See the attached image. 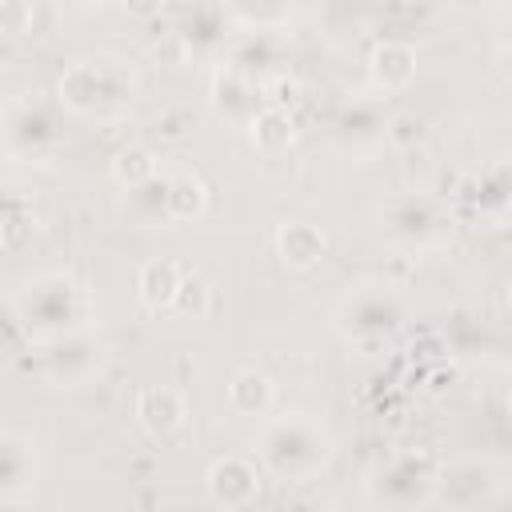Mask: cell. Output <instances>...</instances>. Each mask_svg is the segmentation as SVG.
Returning <instances> with one entry per match:
<instances>
[{
	"instance_id": "cell-1",
	"label": "cell",
	"mask_w": 512,
	"mask_h": 512,
	"mask_svg": "<svg viewBox=\"0 0 512 512\" xmlns=\"http://www.w3.org/2000/svg\"><path fill=\"white\" fill-rule=\"evenodd\" d=\"M260 460L280 480H308L328 460V436L308 416L288 412L280 420H268L260 436Z\"/></svg>"
},
{
	"instance_id": "cell-2",
	"label": "cell",
	"mask_w": 512,
	"mask_h": 512,
	"mask_svg": "<svg viewBox=\"0 0 512 512\" xmlns=\"http://www.w3.org/2000/svg\"><path fill=\"white\" fill-rule=\"evenodd\" d=\"M400 320H404V308H400V300H396L392 292H384V288H360V292H352V296L340 304V332H344L352 344H360V348H368V344L392 336V332L400 328Z\"/></svg>"
},
{
	"instance_id": "cell-3",
	"label": "cell",
	"mask_w": 512,
	"mask_h": 512,
	"mask_svg": "<svg viewBox=\"0 0 512 512\" xmlns=\"http://www.w3.org/2000/svg\"><path fill=\"white\" fill-rule=\"evenodd\" d=\"M388 232L408 240V244H416V248H428V244H440L452 232V220L436 200L404 196V200L388 204Z\"/></svg>"
},
{
	"instance_id": "cell-4",
	"label": "cell",
	"mask_w": 512,
	"mask_h": 512,
	"mask_svg": "<svg viewBox=\"0 0 512 512\" xmlns=\"http://www.w3.org/2000/svg\"><path fill=\"white\" fill-rule=\"evenodd\" d=\"M208 500L220 504V508H248L260 492V476H256V464L244 460V456H224L208 468Z\"/></svg>"
},
{
	"instance_id": "cell-5",
	"label": "cell",
	"mask_w": 512,
	"mask_h": 512,
	"mask_svg": "<svg viewBox=\"0 0 512 512\" xmlns=\"http://www.w3.org/2000/svg\"><path fill=\"white\" fill-rule=\"evenodd\" d=\"M184 416H188V408H184V396L176 388H164V384L140 388V396H136V420H140L144 432L172 436L184 424Z\"/></svg>"
},
{
	"instance_id": "cell-6",
	"label": "cell",
	"mask_w": 512,
	"mask_h": 512,
	"mask_svg": "<svg viewBox=\"0 0 512 512\" xmlns=\"http://www.w3.org/2000/svg\"><path fill=\"white\" fill-rule=\"evenodd\" d=\"M324 248H328L324 232H320L316 224H308V220H288V224L276 228V252H280V260H284L288 268H296V272L316 268V264L324 260Z\"/></svg>"
},
{
	"instance_id": "cell-7",
	"label": "cell",
	"mask_w": 512,
	"mask_h": 512,
	"mask_svg": "<svg viewBox=\"0 0 512 512\" xmlns=\"http://www.w3.org/2000/svg\"><path fill=\"white\" fill-rule=\"evenodd\" d=\"M368 68H372L376 88L400 92V88H408L412 76H416V48H412V44H400V40H380V44L372 48Z\"/></svg>"
},
{
	"instance_id": "cell-8",
	"label": "cell",
	"mask_w": 512,
	"mask_h": 512,
	"mask_svg": "<svg viewBox=\"0 0 512 512\" xmlns=\"http://www.w3.org/2000/svg\"><path fill=\"white\" fill-rule=\"evenodd\" d=\"M180 276H184V272H180L176 260H148V264H140V276H136V296H140V304H144L148 312H168Z\"/></svg>"
},
{
	"instance_id": "cell-9",
	"label": "cell",
	"mask_w": 512,
	"mask_h": 512,
	"mask_svg": "<svg viewBox=\"0 0 512 512\" xmlns=\"http://www.w3.org/2000/svg\"><path fill=\"white\" fill-rule=\"evenodd\" d=\"M272 400H276V388H272V380L260 368H244L228 384V408L236 416H252V420L256 416H268Z\"/></svg>"
},
{
	"instance_id": "cell-10",
	"label": "cell",
	"mask_w": 512,
	"mask_h": 512,
	"mask_svg": "<svg viewBox=\"0 0 512 512\" xmlns=\"http://www.w3.org/2000/svg\"><path fill=\"white\" fill-rule=\"evenodd\" d=\"M104 76H100V68L96 64H88V60H80V64H72L64 76H60V104L64 108H72V112H92L100 100H104Z\"/></svg>"
},
{
	"instance_id": "cell-11",
	"label": "cell",
	"mask_w": 512,
	"mask_h": 512,
	"mask_svg": "<svg viewBox=\"0 0 512 512\" xmlns=\"http://www.w3.org/2000/svg\"><path fill=\"white\" fill-rule=\"evenodd\" d=\"M248 136H252V144H256V152H264V156H280V152H288V144H292V116L284 112V108H276V104H268V108H260V112H252V120H248Z\"/></svg>"
},
{
	"instance_id": "cell-12",
	"label": "cell",
	"mask_w": 512,
	"mask_h": 512,
	"mask_svg": "<svg viewBox=\"0 0 512 512\" xmlns=\"http://www.w3.org/2000/svg\"><path fill=\"white\" fill-rule=\"evenodd\" d=\"M36 472V460H32V444L16 432H0V500L4 492L12 488H24Z\"/></svg>"
},
{
	"instance_id": "cell-13",
	"label": "cell",
	"mask_w": 512,
	"mask_h": 512,
	"mask_svg": "<svg viewBox=\"0 0 512 512\" xmlns=\"http://www.w3.org/2000/svg\"><path fill=\"white\" fill-rule=\"evenodd\" d=\"M164 208H168V220H196L204 216L208 208V192L200 184V176H176L164 184Z\"/></svg>"
},
{
	"instance_id": "cell-14",
	"label": "cell",
	"mask_w": 512,
	"mask_h": 512,
	"mask_svg": "<svg viewBox=\"0 0 512 512\" xmlns=\"http://www.w3.org/2000/svg\"><path fill=\"white\" fill-rule=\"evenodd\" d=\"M212 104H216V112L224 116V120H252V112H256V96H252V88L236 76V72H220L216 76V88H212Z\"/></svg>"
},
{
	"instance_id": "cell-15",
	"label": "cell",
	"mask_w": 512,
	"mask_h": 512,
	"mask_svg": "<svg viewBox=\"0 0 512 512\" xmlns=\"http://www.w3.org/2000/svg\"><path fill=\"white\" fill-rule=\"evenodd\" d=\"M112 176L124 184V188H140L148 180H156V156L148 148H124L116 152L112 160Z\"/></svg>"
},
{
	"instance_id": "cell-16",
	"label": "cell",
	"mask_w": 512,
	"mask_h": 512,
	"mask_svg": "<svg viewBox=\"0 0 512 512\" xmlns=\"http://www.w3.org/2000/svg\"><path fill=\"white\" fill-rule=\"evenodd\" d=\"M208 308H212V288H208V280H204V276H196V272L180 276V284H176V296H172V308H168V312H180V316L200 320V316H208Z\"/></svg>"
},
{
	"instance_id": "cell-17",
	"label": "cell",
	"mask_w": 512,
	"mask_h": 512,
	"mask_svg": "<svg viewBox=\"0 0 512 512\" xmlns=\"http://www.w3.org/2000/svg\"><path fill=\"white\" fill-rule=\"evenodd\" d=\"M32 4L28 0H0V32H12V36H24L32 28Z\"/></svg>"
},
{
	"instance_id": "cell-18",
	"label": "cell",
	"mask_w": 512,
	"mask_h": 512,
	"mask_svg": "<svg viewBox=\"0 0 512 512\" xmlns=\"http://www.w3.org/2000/svg\"><path fill=\"white\" fill-rule=\"evenodd\" d=\"M388 140H392V144H412V140H420V120H416V116H396V120L388 124Z\"/></svg>"
},
{
	"instance_id": "cell-19",
	"label": "cell",
	"mask_w": 512,
	"mask_h": 512,
	"mask_svg": "<svg viewBox=\"0 0 512 512\" xmlns=\"http://www.w3.org/2000/svg\"><path fill=\"white\" fill-rule=\"evenodd\" d=\"M124 4V12H132V16H156L160 8H164V0H120Z\"/></svg>"
}]
</instances>
